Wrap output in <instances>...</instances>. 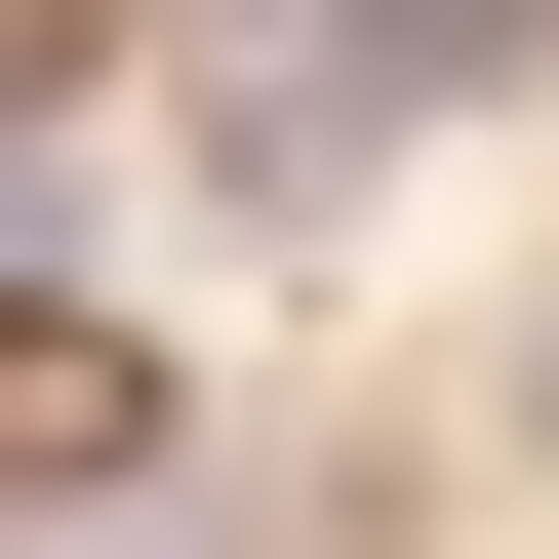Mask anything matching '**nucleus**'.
<instances>
[{
  "label": "nucleus",
  "mask_w": 559,
  "mask_h": 559,
  "mask_svg": "<svg viewBox=\"0 0 559 559\" xmlns=\"http://www.w3.org/2000/svg\"><path fill=\"white\" fill-rule=\"evenodd\" d=\"M120 400H160V360H120V320H0V479H81Z\"/></svg>",
  "instance_id": "f257e3e1"
}]
</instances>
